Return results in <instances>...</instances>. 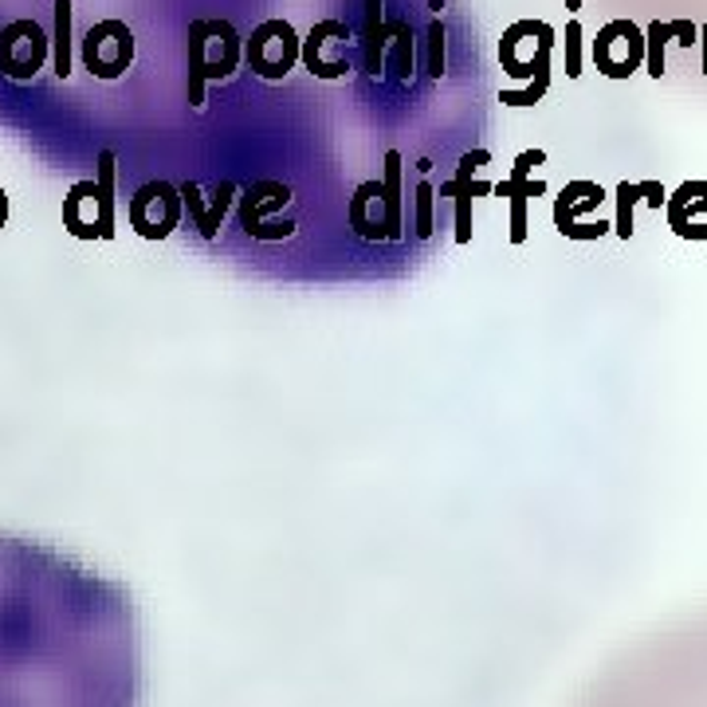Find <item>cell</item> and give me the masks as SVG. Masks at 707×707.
<instances>
[{
	"label": "cell",
	"mask_w": 707,
	"mask_h": 707,
	"mask_svg": "<svg viewBox=\"0 0 707 707\" xmlns=\"http://www.w3.org/2000/svg\"><path fill=\"white\" fill-rule=\"evenodd\" d=\"M299 32L291 28V20H263L260 28H252V36L245 40V63L252 68V76L268 79V83H279L295 71L299 63Z\"/></svg>",
	"instance_id": "5"
},
{
	"label": "cell",
	"mask_w": 707,
	"mask_h": 707,
	"mask_svg": "<svg viewBox=\"0 0 707 707\" xmlns=\"http://www.w3.org/2000/svg\"><path fill=\"white\" fill-rule=\"evenodd\" d=\"M240 63H245V40L232 20L209 17L189 24V76L220 83V79H232Z\"/></svg>",
	"instance_id": "2"
},
{
	"label": "cell",
	"mask_w": 707,
	"mask_h": 707,
	"mask_svg": "<svg viewBox=\"0 0 707 707\" xmlns=\"http://www.w3.org/2000/svg\"><path fill=\"white\" fill-rule=\"evenodd\" d=\"M429 76L432 79L445 76V24L440 20L429 24Z\"/></svg>",
	"instance_id": "25"
},
{
	"label": "cell",
	"mask_w": 707,
	"mask_h": 707,
	"mask_svg": "<svg viewBox=\"0 0 707 707\" xmlns=\"http://www.w3.org/2000/svg\"><path fill=\"white\" fill-rule=\"evenodd\" d=\"M130 228H135L142 240H166L173 236V228L181 225L186 209H181V189L173 181H146L142 189H135L127 205Z\"/></svg>",
	"instance_id": "8"
},
{
	"label": "cell",
	"mask_w": 707,
	"mask_h": 707,
	"mask_svg": "<svg viewBox=\"0 0 707 707\" xmlns=\"http://www.w3.org/2000/svg\"><path fill=\"white\" fill-rule=\"evenodd\" d=\"M9 225V193H4V186H0V228Z\"/></svg>",
	"instance_id": "33"
},
{
	"label": "cell",
	"mask_w": 707,
	"mask_h": 707,
	"mask_svg": "<svg viewBox=\"0 0 707 707\" xmlns=\"http://www.w3.org/2000/svg\"><path fill=\"white\" fill-rule=\"evenodd\" d=\"M189 107H205V79L189 76Z\"/></svg>",
	"instance_id": "32"
},
{
	"label": "cell",
	"mask_w": 707,
	"mask_h": 707,
	"mask_svg": "<svg viewBox=\"0 0 707 707\" xmlns=\"http://www.w3.org/2000/svg\"><path fill=\"white\" fill-rule=\"evenodd\" d=\"M676 236H680V240H707V220H691V225H684Z\"/></svg>",
	"instance_id": "31"
},
{
	"label": "cell",
	"mask_w": 707,
	"mask_h": 707,
	"mask_svg": "<svg viewBox=\"0 0 707 707\" xmlns=\"http://www.w3.org/2000/svg\"><path fill=\"white\" fill-rule=\"evenodd\" d=\"M601 201H606V189H601V186H594L589 193H581L578 201H558V197H555V228L562 232V228L574 225V220H586L589 212L601 209Z\"/></svg>",
	"instance_id": "21"
},
{
	"label": "cell",
	"mask_w": 707,
	"mask_h": 707,
	"mask_svg": "<svg viewBox=\"0 0 707 707\" xmlns=\"http://www.w3.org/2000/svg\"><path fill=\"white\" fill-rule=\"evenodd\" d=\"M699 48H704V76H707V20L699 24Z\"/></svg>",
	"instance_id": "34"
},
{
	"label": "cell",
	"mask_w": 707,
	"mask_h": 707,
	"mask_svg": "<svg viewBox=\"0 0 707 707\" xmlns=\"http://www.w3.org/2000/svg\"><path fill=\"white\" fill-rule=\"evenodd\" d=\"M566 76L570 79L581 76V24L578 20L566 24Z\"/></svg>",
	"instance_id": "24"
},
{
	"label": "cell",
	"mask_w": 707,
	"mask_h": 707,
	"mask_svg": "<svg viewBox=\"0 0 707 707\" xmlns=\"http://www.w3.org/2000/svg\"><path fill=\"white\" fill-rule=\"evenodd\" d=\"M354 43L358 40H354V28L346 20H319L303 36L299 63L315 79H346L354 71Z\"/></svg>",
	"instance_id": "7"
},
{
	"label": "cell",
	"mask_w": 707,
	"mask_h": 707,
	"mask_svg": "<svg viewBox=\"0 0 707 707\" xmlns=\"http://www.w3.org/2000/svg\"><path fill=\"white\" fill-rule=\"evenodd\" d=\"M412 28L409 20H386V68L394 71L397 83H409L412 79Z\"/></svg>",
	"instance_id": "14"
},
{
	"label": "cell",
	"mask_w": 707,
	"mask_h": 707,
	"mask_svg": "<svg viewBox=\"0 0 707 707\" xmlns=\"http://www.w3.org/2000/svg\"><path fill=\"white\" fill-rule=\"evenodd\" d=\"M606 232H609L606 220H574V225L562 228L566 240H601Z\"/></svg>",
	"instance_id": "26"
},
{
	"label": "cell",
	"mask_w": 707,
	"mask_h": 707,
	"mask_svg": "<svg viewBox=\"0 0 707 707\" xmlns=\"http://www.w3.org/2000/svg\"><path fill=\"white\" fill-rule=\"evenodd\" d=\"M542 161H547V150H522L507 177H511V181H527V177L535 173V166H542Z\"/></svg>",
	"instance_id": "28"
},
{
	"label": "cell",
	"mask_w": 707,
	"mask_h": 707,
	"mask_svg": "<svg viewBox=\"0 0 707 707\" xmlns=\"http://www.w3.org/2000/svg\"><path fill=\"white\" fill-rule=\"evenodd\" d=\"M589 51H594V68L606 79H629L645 63V32L633 20L617 17L601 28Z\"/></svg>",
	"instance_id": "10"
},
{
	"label": "cell",
	"mask_w": 707,
	"mask_h": 707,
	"mask_svg": "<svg viewBox=\"0 0 707 707\" xmlns=\"http://www.w3.org/2000/svg\"><path fill=\"white\" fill-rule=\"evenodd\" d=\"M56 24H51V68L59 79L71 76V0H51Z\"/></svg>",
	"instance_id": "17"
},
{
	"label": "cell",
	"mask_w": 707,
	"mask_h": 707,
	"mask_svg": "<svg viewBox=\"0 0 707 707\" xmlns=\"http://www.w3.org/2000/svg\"><path fill=\"white\" fill-rule=\"evenodd\" d=\"M51 59V32L32 17L0 28V76L12 83H32Z\"/></svg>",
	"instance_id": "4"
},
{
	"label": "cell",
	"mask_w": 707,
	"mask_h": 707,
	"mask_svg": "<svg viewBox=\"0 0 707 707\" xmlns=\"http://www.w3.org/2000/svg\"><path fill=\"white\" fill-rule=\"evenodd\" d=\"M668 28H673V40L680 43V48H696L699 43V28L691 24V20H668Z\"/></svg>",
	"instance_id": "30"
},
{
	"label": "cell",
	"mask_w": 707,
	"mask_h": 707,
	"mask_svg": "<svg viewBox=\"0 0 707 707\" xmlns=\"http://www.w3.org/2000/svg\"><path fill=\"white\" fill-rule=\"evenodd\" d=\"M491 193L496 197H542L547 193V181H539V177H527V181H511V177H507V181H499V186H491Z\"/></svg>",
	"instance_id": "23"
},
{
	"label": "cell",
	"mask_w": 707,
	"mask_h": 707,
	"mask_svg": "<svg viewBox=\"0 0 707 707\" xmlns=\"http://www.w3.org/2000/svg\"><path fill=\"white\" fill-rule=\"evenodd\" d=\"M665 212H668V228H673V232L691 225L699 212H707V181H684L676 193H668Z\"/></svg>",
	"instance_id": "15"
},
{
	"label": "cell",
	"mask_w": 707,
	"mask_h": 707,
	"mask_svg": "<svg viewBox=\"0 0 707 707\" xmlns=\"http://www.w3.org/2000/svg\"><path fill=\"white\" fill-rule=\"evenodd\" d=\"M236 193H240V186H236V181H220L217 193L205 201V212H201V220H197V232H201L205 240H212V236H217L220 220H225V212L232 209Z\"/></svg>",
	"instance_id": "18"
},
{
	"label": "cell",
	"mask_w": 707,
	"mask_h": 707,
	"mask_svg": "<svg viewBox=\"0 0 707 707\" xmlns=\"http://www.w3.org/2000/svg\"><path fill=\"white\" fill-rule=\"evenodd\" d=\"M511 201V245H522L527 240V232H530V225H527V197H507Z\"/></svg>",
	"instance_id": "27"
},
{
	"label": "cell",
	"mask_w": 707,
	"mask_h": 707,
	"mask_svg": "<svg viewBox=\"0 0 707 707\" xmlns=\"http://www.w3.org/2000/svg\"><path fill=\"white\" fill-rule=\"evenodd\" d=\"M637 189H640V201H645L648 209H665L668 189L660 186V181H637Z\"/></svg>",
	"instance_id": "29"
},
{
	"label": "cell",
	"mask_w": 707,
	"mask_h": 707,
	"mask_svg": "<svg viewBox=\"0 0 707 707\" xmlns=\"http://www.w3.org/2000/svg\"><path fill=\"white\" fill-rule=\"evenodd\" d=\"M432 228H437V189L421 177L412 189V232H417V240H429Z\"/></svg>",
	"instance_id": "19"
},
{
	"label": "cell",
	"mask_w": 707,
	"mask_h": 707,
	"mask_svg": "<svg viewBox=\"0 0 707 707\" xmlns=\"http://www.w3.org/2000/svg\"><path fill=\"white\" fill-rule=\"evenodd\" d=\"M291 186L287 181H252V186L240 189L236 197V212H240V228H245L248 240H260V245H279V240H291L295 220H276V212L283 205H291Z\"/></svg>",
	"instance_id": "3"
},
{
	"label": "cell",
	"mask_w": 707,
	"mask_h": 707,
	"mask_svg": "<svg viewBox=\"0 0 707 707\" xmlns=\"http://www.w3.org/2000/svg\"><path fill=\"white\" fill-rule=\"evenodd\" d=\"M63 228L76 240H114V193H102L99 181H76L63 197Z\"/></svg>",
	"instance_id": "9"
},
{
	"label": "cell",
	"mask_w": 707,
	"mask_h": 707,
	"mask_svg": "<svg viewBox=\"0 0 707 707\" xmlns=\"http://www.w3.org/2000/svg\"><path fill=\"white\" fill-rule=\"evenodd\" d=\"M668 40H673V28H668V20H653V24L645 28V71L653 79L665 76V51H668Z\"/></svg>",
	"instance_id": "20"
},
{
	"label": "cell",
	"mask_w": 707,
	"mask_h": 707,
	"mask_svg": "<svg viewBox=\"0 0 707 707\" xmlns=\"http://www.w3.org/2000/svg\"><path fill=\"white\" fill-rule=\"evenodd\" d=\"M550 56H555V28L547 20H515L499 40V63L511 79H527L519 91H499L504 107H535L550 91Z\"/></svg>",
	"instance_id": "1"
},
{
	"label": "cell",
	"mask_w": 707,
	"mask_h": 707,
	"mask_svg": "<svg viewBox=\"0 0 707 707\" xmlns=\"http://www.w3.org/2000/svg\"><path fill=\"white\" fill-rule=\"evenodd\" d=\"M358 48H362L366 76L378 79L386 71V17H381V0H366V24Z\"/></svg>",
	"instance_id": "13"
},
{
	"label": "cell",
	"mask_w": 707,
	"mask_h": 707,
	"mask_svg": "<svg viewBox=\"0 0 707 707\" xmlns=\"http://www.w3.org/2000/svg\"><path fill=\"white\" fill-rule=\"evenodd\" d=\"M488 161H491V150L464 153L460 166H456V177L452 181H445L440 193H437L440 201H445V197H452L456 201V245H471V201L491 193L488 181H476V177H471L480 166H488Z\"/></svg>",
	"instance_id": "11"
},
{
	"label": "cell",
	"mask_w": 707,
	"mask_h": 707,
	"mask_svg": "<svg viewBox=\"0 0 707 707\" xmlns=\"http://www.w3.org/2000/svg\"><path fill=\"white\" fill-rule=\"evenodd\" d=\"M614 193H617V220H614V232L621 236V240H629V236H633V209H637V201H640V189H637V181H621V186H617Z\"/></svg>",
	"instance_id": "22"
},
{
	"label": "cell",
	"mask_w": 707,
	"mask_h": 707,
	"mask_svg": "<svg viewBox=\"0 0 707 707\" xmlns=\"http://www.w3.org/2000/svg\"><path fill=\"white\" fill-rule=\"evenodd\" d=\"M79 59L83 71H91L94 79H122L135 63V32L127 20H99L87 28V36L79 40Z\"/></svg>",
	"instance_id": "6"
},
{
	"label": "cell",
	"mask_w": 707,
	"mask_h": 707,
	"mask_svg": "<svg viewBox=\"0 0 707 707\" xmlns=\"http://www.w3.org/2000/svg\"><path fill=\"white\" fill-rule=\"evenodd\" d=\"M346 225L354 228V236H362L370 245L389 240V217H386V193L381 181H362L354 189L350 205H346Z\"/></svg>",
	"instance_id": "12"
},
{
	"label": "cell",
	"mask_w": 707,
	"mask_h": 707,
	"mask_svg": "<svg viewBox=\"0 0 707 707\" xmlns=\"http://www.w3.org/2000/svg\"><path fill=\"white\" fill-rule=\"evenodd\" d=\"M381 193H386V217H389V240L405 236V193H401V153H386V177H381Z\"/></svg>",
	"instance_id": "16"
}]
</instances>
